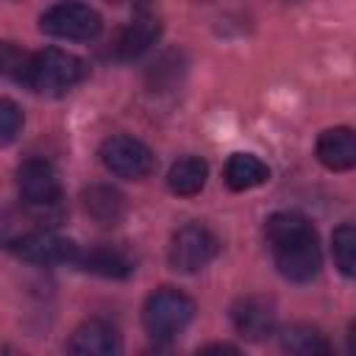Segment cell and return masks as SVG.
Segmentation results:
<instances>
[{
    "mask_svg": "<svg viewBox=\"0 0 356 356\" xmlns=\"http://www.w3.org/2000/svg\"><path fill=\"white\" fill-rule=\"evenodd\" d=\"M264 236L273 250L275 267L286 281L303 284L320 273L323 253L309 217L298 211H275L264 225Z\"/></svg>",
    "mask_w": 356,
    "mask_h": 356,
    "instance_id": "cell-1",
    "label": "cell"
},
{
    "mask_svg": "<svg viewBox=\"0 0 356 356\" xmlns=\"http://www.w3.org/2000/svg\"><path fill=\"white\" fill-rule=\"evenodd\" d=\"M17 189L25 203L28 217L39 228H53L64 217L61 206V184L50 161L44 159H28L17 170Z\"/></svg>",
    "mask_w": 356,
    "mask_h": 356,
    "instance_id": "cell-2",
    "label": "cell"
},
{
    "mask_svg": "<svg viewBox=\"0 0 356 356\" xmlns=\"http://www.w3.org/2000/svg\"><path fill=\"white\" fill-rule=\"evenodd\" d=\"M86 75L83 58H78L70 50L61 47H44L39 53H31V67L25 86L44 97H58L70 92L75 83H81Z\"/></svg>",
    "mask_w": 356,
    "mask_h": 356,
    "instance_id": "cell-3",
    "label": "cell"
},
{
    "mask_svg": "<svg viewBox=\"0 0 356 356\" xmlns=\"http://www.w3.org/2000/svg\"><path fill=\"white\" fill-rule=\"evenodd\" d=\"M192 317H195V300L172 286H161L153 295H147L142 309L145 331L153 339H175L192 323Z\"/></svg>",
    "mask_w": 356,
    "mask_h": 356,
    "instance_id": "cell-4",
    "label": "cell"
},
{
    "mask_svg": "<svg viewBox=\"0 0 356 356\" xmlns=\"http://www.w3.org/2000/svg\"><path fill=\"white\" fill-rule=\"evenodd\" d=\"M39 28L47 33V36H56V39H70V42H89L100 33L103 28V19L100 14L86 6V3H78V0H64V3H56L50 6L42 19H39Z\"/></svg>",
    "mask_w": 356,
    "mask_h": 356,
    "instance_id": "cell-5",
    "label": "cell"
},
{
    "mask_svg": "<svg viewBox=\"0 0 356 356\" xmlns=\"http://www.w3.org/2000/svg\"><path fill=\"white\" fill-rule=\"evenodd\" d=\"M100 161L111 175L125 178V181H142L156 170L153 150L145 142L125 136V134L108 136L100 145Z\"/></svg>",
    "mask_w": 356,
    "mask_h": 356,
    "instance_id": "cell-6",
    "label": "cell"
},
{
    "mask_svg": "<svg viewBox=\"0 0 356 356\" xmlns=\"http://www.w3.org/2000/svg\"><path fill=\"white\" fill-rule=\"evenodd\" d=\"M14 248V253L31 264H44V267H56V264H75L78 261V245L72 239H64L47 228H36L28 231L22 236H14L8 242Z\"/></svg>",
    "mask_w": 356,
    "mask_h": 356,
    "instance_id": "cell-7",
    "label": "cell"
},
{
    "mask_svg": "<svg viewBox=\"0 0 356 356\" xmlns=\"http://www.w3.org/2000/svg\"><path fill=\"white\" fill-rule=\"evenodd\" d=\"M217 250L220 239L214 236V231L200 222H189L170 242V264L181 273H197L217 256Z\"/></svg>",
    "mask_w": 356,
    "mask_h": 356,
    "instance_id": "cell-8",
    "label": "cell"
},
{
    "mask_svg": "<svg viewBox=\"0 0 356 356\" xmlns=\"http://www.w3.org/2000/svg\"><path fill=\"white\" fill-rule=\"evenodd\" d=\"M231 320L239 337L250 342H261L270 334H275V312L264 298H256V295L239 298L231 309Z\"/></svg>",
    "mask_w": 356,
    "mask_h": 356,
    "instance_id": "cell-9",
    "label": "cell"
},
{
    "mask_svg": "<svg viewBox=\"0 0 356 356\" xmlns=\"http://www.w3.org/2000/svg\"><path fill=\"white\" fill-rule=\"evenodd\" d=\"M159 36H161V22L153 14L139 11L120 28V33L114 39V56L117 58H136L145 50H150L159 42Z\"/></svg>",
    "mask_w": 356,
    "mask_h": 356,
    "instance_id": "cell-10",
    "label": "cell"
},
{
    "mask_svg": "<svg viewBox=\"0 0 356 356\" xmlns=\"http://www.w3.org/2000/svg\"><path fill=\"white\" fill-rule=\"evenodd\" d=\"M317 159L323 167L334 170V172H345L356 164V136L350 128L337 125L328 128L317 136V147H314Z\"/></svg>",
    "mask_w": 356,
    "mask_h": 356,
    "instance_id": "cell-11",
    "label": "cell"
},
{
    "mask_svg": "<svg viewBox=\"0 0 356 356\" xmlns=\"http://www.w3.org/2000/svg\"><path fill=\"white\" fill-rule=\"evenodd\" d=\"M72 353H81V356H111V353H120V337L117 331L103 323V320H86L81 323L72 337H70V345H67Z\"/></svg>",
    "mask_w": 356,
    "mask_h": 356,
    "instance_id": "cell-12",
    "label": "cell"
},
{
    "mask_svg": "<svg viewBox=\"0 0 356 356\" xmlns=\"http://www.w3.org/2000/svg\"><path fill=\"white\" fill-rule=\"evenodd\" d=\"M222 178H225L228 189L245 192V189L261 186V184L270 178V167H267L259 156H253V153H234V156L225 161Z\"/></svg>",
    "mask_w": 356,
    "mask_h": 356,
    "instance_id": "cell-13",
    "label": "cell"
},
{
    "mask_svg": "<svg viewBox=\"0 0 356 356\" xmlns=\"http://www.w3.org/2000/svg\"><path fill=\"white\" fill-rule=\"evenodd\" d=\"M206 178H209V167L200 156H181L167 170V186H170V192L181 195V197L197 195L206 186Z\"/></svg>",
    "mask_w": 356,
    "mask_h": 356,
    "instance_id": "cell-14",
    "label": "cell"
},
{
    "mask_svg": "<svg viewBox=\"0 0 356 356\" xmlns=\"http://www.w3.org/2000/svg\"><path fill=\"white\" fill-rule=\"evenodd\" d=\"M83 209H86V214H89L95 222H100V225H114V222L122 217V211H125V200H122V195H120L114 186H108V184H95V186H89V189L83 192Z\"/></svg>",
    "mask_w": 356,
    "mask_h": 356,
    "instance_id": "cell-15",
    "label": "cell"
},
{
    "mask_svg": "<svg viewBox=\"0 0 356 356\" xmlns=\"http://www.w3.org/2000/svg\"><path fill=\"white\" fill-rule=\"evenodd\" d=\"M86 273H95V275H103V278H125L131 275L134 264L125 253L114 250V248H95L89 253H78V261Z\"/></svg>",
    "mask_w": 356,
    "mask_h": 356,
    "instance_id": "cell-16",
    "label": "cell"
},
{
    "mask_svg": "<svg viewBox=\"0 0 356 356\" xmlns=\"http://www.w3.org/2000/svg\"><path fill=\"white\" fill-rule=\"evenodd\" d=\"M281 348L298 356H317V353H331L328 339L320 334V328L306 325V323H295L289 328L281 331Z\"/></svg>",
    "mask_w": 356,
    "mask_h": 356,
    "instance_id": "cell-17",
    "label": "cell"
},
{
    "mask_svg": "<svg viewBox=\"0 0 356 356\" xmlns=\"http://www.w3.org/2000/svg\"><path fill=\"white\" fill-rule=\"evenodd\" d=\"M331 253H334V261L339 267L342 275H353L356 273V228L350 222H342L334 236H331Z\"/></svg>",
    "mask_w": 356,
    "mask_h": 356,
    "instance_id": "cell-18",
    "label": "cell"
},
{
    "mask_svg": "<svg viewBox=\"0 0 356 356\" xmlns=\"http://www.w3.org/2000/svg\"><path fill=\"white\" fill-rule=\"evenodd\" d=\"M28 67H31V53L28 50H22L14 42H0V78L17 81V83L25 86Z\"/></svg>",
    "mask_w": 356,
    "mask_h": 356,
    "instance_id": "cell-19",
    "label": "cell"
},
{
    "mask_svg": "<svg viewBox=\"0 0 356 356\" xmlns=\"http://www.w3.org/2000/svg\"><path fill=\"white\" fill-rule=\"evenodd\" d=\"M22 131V111L14 100L0 97V147L14 142L17 134Z\"/></svg>",
    "mask_w": 356,
    "mask_h": 356,
    "instance_id": "cell-20",
    "label": "cell"
},
{
    "mask_svg": "<svg viewBox=\"0 0 356 356\" xmlns=\"http://www.w3.org/2000/svg\"><path fill=\"white\" fill-rule=\"evenodd\" d=\"M209 350H217V353H236V348H234V345H206V348H203V353H209Z\"/></svg>",
    "mask_w": 356,
    "mask_h": 356,
    "instance_id": "cell-21",
    "label": "cell"
},
{
    "mask_svg": "<svg viewBox=\"0 0 356 356\" xmlns=\"http://www.w3.org/2000/svg\"><path fill=\"white\" fill-rule=\"evenodd\" d=\"M117 3H147V0H117Z\"/></svg>",
    "mask_w": 356,
    "mask_h": 356,
    "instance_id": "cell-22",
    "label": "cell"
}]
</instances>
